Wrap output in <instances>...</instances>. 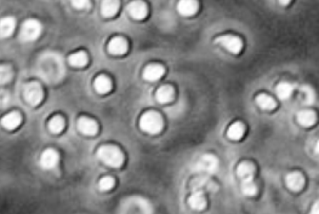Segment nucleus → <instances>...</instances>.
I'll return each instance as SVG.
<instances>
[{
    "instance_id": "1",
    "label": "nucleus",
    "mask_w": 319,
    "mask_h": 214,
    "mask_svg": "<svg viewBox=\"0 0 319 214\" xmlns=\"http://www.w3.org/2000/svg\"><path fill=\"white\" fill-rule=\"evenodd\" d=\"M97 156L102 162L111 166V167H119L124 161L123 153L117 146L113 145L101 146L97 151Z\"/></svg>"
},
{
    "instance_id": "2",
    "label": "nucleus",
    "mask_w": 319,
    "mask_h": 214,
    "mask_svg": "<svg viewBox=\"0 0 319 214\" xmlns=\"http://www.w3.org/2000/svg\"><path fill=\"white\" fill-rule=\"evenodd\" d=\"M140 126L147 133L156 134L163 128V119L156 111H147L140 119Z\"/></svg>"
},
{
    "instance_id": "3",
    "label": "nucleus",
    "mask_w": 319,
    "mask_h": 214,
    "mask_svg": "<svg viewBox=\"0 0 319 214\" xmlns=\"http://www.w3.org/2000/svg\"><path fill=\"white\" fill-rule=\"evenodd\" d=\"M41 33V24L36 19H28L23 23L20 33V39L24 43L34 41Z\"/></svg>"
},
{
    "instance_id": "4",
    "label": "nucleus",
    "mask_w": 319,
    "mask_h": 214,
    "mask_svg": "<svg viewBox=\"0 0 319 214\" xmlns=\"http://www.w3.org/2000/svg\"><path fill=\"white\" fill-rule=\"evenodd\" d=\"M219 167V161L211 154H205L201 158L198 159V161L194 165V170L200 173H214Z\"/></svg>"
},
{
    "instance_id": "5",
    "label": "nucleus",
    "mask_w": 319,
    "mask_h": 214,
    "mask_svg": "<svg viewBox=\"0 0 319 214\" xmlns=\"http://www.w3.org/2000/svg\"><path fill=\"white\" fill-rule=\"evenodd\" d=\"M24 98L32 106H36L43 99V89L38 83H29L24 86Z\"/></svg>"
},
{
    "instance_id": "6",
    "label": "nucleus",
    "mask_w": 319,
    "mask_h": 214,
    "mask_svg": "<svg viewBox=\"0 0 319 214\" xmlns=\"http://www.w3.org/2000/svg\"><path fill=\"white\" fill-rule=\"evenodd\" d=\"M215 43L221 45V46H223L225 49H227L229 52H232V54H238V52L241 50V47H243L241 40L236 36H220V38L216 39Z\"/></svg>"
},
{
    "instance_id": "7",
    "label": "nucleus",
    "mask_w": 319,
    "mask_h": 214,
    "mask_svg": "<svg viewBox=\"0 0 319 214\" xmlns=\"http://www.w3.org/2000/svg\"><path fill=\"white\" fill-rule=\"evenodd\" d=\"M57 162H59V154L54 149H47L41 154L40 166L44 170H52L56 167Z\"/></svg>"
},
{
    "instance_id": "8",
    "label": "nucleus",
    "mask_w": 319,
    "mask_h": 214,
    "mask_svg": "<svg viewBox=\"0 0 319 214\" xmlns=\"http://www.w3.org/2000/svg\"><path fill=\"white\" fill-rule=\"evenodd\" d=\"M164 71H165V69H164V67L161 64L152 63L149 66H147L146 69H144L143 78L148 81H156L164 75Z\"/></svg>"
},
{
    "instance_id": "9",
    "label": "nucleus",
    "mask_w": 319,
    "mask_h": 214,
    "mask_svg": "<svg viewBox=\"0 0 319 214\" xmlns=\"http://www.w3.org/2000/svg\"><path fill=\"white\" fill-rule=\"evenodd\" d=\"M286 185H288L289 189L294 191H298L300 189H302L303 184H305V178H303L302 174L300 172H291L286 176L285 178Z\"/></svg>"
},
{
    "instance_id": "10",
    "label": "nucleus",
    "mask_w": 319,
    "mask_h": 214,
    "mask_svg": "<svg viewBox=\"0 0 319 214\" xmlns=\"http://www.w3.org/2000/svg\"><path fill=\"white\" fill-rule=\"evenodd\" d=\"M129 14L135 19H142L147 15V5L141 0H135L128 6Z\"/></svg>"
},
{
    "instance_id": "11",
    "label": "nucleus",
    "mask_w": 319,
    "mask_h": 214,
    "mask_svg": "<svg viewBox=\"0 0 319 214\" xmlns=\"http://www.w3.org/2000/svg\"><path fill=\"white\" fill-rule=\"evenodd\" d=\"M254 165L250 162H241L240 165L238 166L237 168V174L240 178L241 183L243 181H249V180H254Z\"/></svg>"
},
{
    "instance_id": "12",
    "label": "nucleus",
    "mask_w": 319,
    "mask_h": 214,
    "mask_svg": "<svg viewBox=\"0 0 319 214\" xmlns=\"http://www.w3.org/2000/svg\"><path fill=\"white\" fill-rule=\"evenodd\" d=\"M178 10L183 16H192L198 10L197 0H180L178 4Z\"/></svg>"
},
{
    "instance_id": "13",
    "label": "nucleus",
    "mask_w": 319,
    "mask_h": 214,
    "mask_svg": "<svg viewBox=\"0 0 319 214\" xmlns=\"http://www.w3.org/2000/svg\"><path fill=\"white\" fill-rule=\"evenodd\" d=\"M78 128L81 133L86 136H92L97 132V124L92 119L80 118L78 120Z\"/></svg>"
},
{
    "instance_id": "14",
    "label": "nucleus",
    "mask_w": 319,
    "mask_h": 214,
    "mask_svg": "<svg viewBox=\"0 0 319 214\" xmlns=\"http://www.w3.org/2000/svg\"><path fill=\"white\" fill-rule=\"evenodd\" d=\"M108 50L113 54H123L128 50V43L125 41V39L118 36V38H114L109 41Z\"/></svg>"
},
{
    "instance_id": "15",
    "label": "nucleus",
    "mask_w": 319,
    "mask_h": 214,
    "mask_svg": "<svg viewBox=\"0 0 319 214\" xmlns=\"http://www.w3.org/2000/svg\"><path fill=\"white\" fill-rule=\"evenodd\" d=\"M15 22L14 17H5V18L0 19V38H6V36H11L12 32L15 29Z\"/></svg>"
},
{
    "instance_id": "16",
    "label": "nucleus",
    "mask_w": 319,
    "mask_h": 214,
    "mask_svg": "<svg viewBox=\"0 0 319 214\" xmlns=\"http://www.w3.org/2000/svg\"><path fill=\"white\" fill-rule=\"evenodd\" d=\"M21 115L19 113H16V111H14V113L7 114V115H5L1 119V125L6 129H15L21 124Z\"/></svg>"
},
{
    "instance_id": "17",
    "label": "nucleus",
    "mask_w": 319,
    "mask_h": 214,
    "mask_svg": "<svg viewBox=\"0 0 319 214\" xmlns=\"http://www.w3.org/2000/svg\"><path fill=\"white\" fill-rule=\"evenodd\" d=\"M119 9V1L118 0H103L101 5L102 15L104 17H111L117 14Z\"/></svg>"
},
{
    "instance_id": "18",
    "label": "nucleus",
    "mask_w": 319,
    "mask_h": 214,
    "mask_svg": "<svg viewBox=\"0 0 319 214\" xmlns=\"http://www.w3.org/2000/svg\"><path fill=\"white\" fill-rule=\"evenodd\" d=\"M156 97L157 99H158V102H160V103H168V102H170L174 97L173 87L169 85L160 86L158 89H157Z\"/></svg>"
},
{
    "instance_id": "19",
    "label": "nucleus",
    "mask_w": 319,
    "mask_h": 214,
    "mask_svg": "<svg viewBox=\"0 0 319 214\" xmlns=\"http://www.w3.org/2000/svg\"><path fill=\"white\" fill-rule=\"evenodd\" d=\"M189 206L196 211H201L205 207V198L201 191H193L189 197Z\"/></svg>"
},
{
    "instance_id": "20",
    "label": "nucleus",
    "mask_w": 319,
    "mask_h": 214,
    "mask_svg": "<svg viewBox=\"0 0 319 214\" xmlns=\"http://www.w3.org/2000/svg\"><path fill=\"white\" fill-rule=\"evenodd\" d=\"M293 91L294 85L288 83V81H281L276 87V93L280 99H288L290 97V94L293 93Z\"/></svg>"
},
{
    "instance_id": "21",
    "label": "nucleus",
    "mask_w": 319,
    "mask_h": 214,
    "mask_svg": "<svg viewBox=\"0 0 319 214\" xmlns=\"http://www.w3.org/2000/svg\"><path fill=\"white\" fill-rule=\"evenodd\" d=\"M298 121L305 127L313 125L316 123V114L312 110H301L298 113Z\"/></svg>"
},
{
    "instance_id": "22",
    "label": "nucleus",
    "mask_w": 319,
    "mask_h": 214,
    "mask_svg": "<svg viewBox=\"0 0 319 214\" xmlns=\"http://www.w3.org/2000/svg\"><path fill=\"white\" fill-rule=\"evenodd\" d=\"M244 132H245V127H244V124H241V123H239V121H237V123L232 124L231 127L228 128L227 136L231 139H234V141H238V139H240L241 137H243Z\"/></svg>"
},
{
    "instance_id": "23",
    "label": "nucleus",
    "mask_w": 319,
    "mask_h": 214,
    "mask_svg": "<svg viewBox=\"0 0 319 214\" xmlns=\"http://www.w3.org/2000/svg\"><path fill=\"white\" fill-rule=\"evenodd\" d=\"M211 185H213V183L209 180V178L201 176V177H198V178H196L193 181H192V190L201 191V193H203L204 190H208V189H210Z\"/></svg>"
},
{
    "instance_id": "24",
    "label": "nucleus",
    "mask_w": 319,
    "mask_h": 214,
    "mask_svg": "<svg viewBox=\"0 0 319 214\" xmlns=\"http://www.w3.org/2000/svg\"><path fill=\"white\" fill-rule=\"evenodd\" d=\"M95 89L99 93H107V92L111 91L112 89V83L107 76L101 75L95 80Z\"/></svg>"
},
{
    "instance_id": "25",
    "label": "nucleus",
    "mask_w": 319,
    "mask_h": 214,
    "mask_svg": "<svg viewBox=\"0 0 319 214\" xmlns=\"http://www.w3.org/2000/svg\"><path fill=\"white\" fill-rule=\"evenodd\" d=\"M256 103H258V106L260 108L265 109V110H272V109H274V107H276L274 99L272 97L267 96V94H259L256 97Z\"/></svg>"
},
{
    "instance_id": "26",
    "label": "nucleus",
    "mask_w": 319,
    "mask_h": 214,
    "mask_svg": "<svg viewBox=\"0 0 319 214\" xmlns=\"http://www.w3.org/2000/svg\"><path fill=\"white\" fill-rule=\"evenodd\" d=\"M68 61L72 66L83 67V66H85L86 62H88V56H86L85 52L79 51V52H76V54H72V56L68 58Z\"/></svg>"
},
{
    "instance_id": "27",
    "label": "nucleus",
    "mask_w": 319,
    "mask_h": 214,
    "mask_svg": "<svg viewBox=\"0 0 319 214\" xmlns=\"http://www.w3.org/2000/svg\"><path fill=\"white\" fill-rule=\"evenodd\" d=\"M49 128L50 131L54 132V133H60V132L64 128V120L61 116H55V118H52L51 120H50Z\"/></svg>"
},
{
    "instance_id": "28",
    "label": "nucleus",
    "mask_w": 319,
    "mask_h": 214,
    "mask_svg": "<svg viewBox=\"0 0 319 214\" xmlns=\"http://www.w3.org/2000/svg\"><path fill=\"white\" fill-rule=\"evenodd\" d=\"M12 78L11 68L7 66H0V85L9 83Z\"/></svg>"
},
{
    "instance_id": "29",
    "label": "nucleus",
    "mask_w": 319,
    "mask_h": 214,
    "mask_svg": "<svg viewBox=\"0 0 319 214\" xmlns=\"http://www.w3.org/2000/svg\"><path fill=\"white\" fill-rule=\"evenodd\" d=\"M241 190L246 196H254L258 191V188H256V184L254 183V180H249L241 183Z\"/></svg>"
},
{
    "instance_id": "30",
    "label": "nucleus",
    "mask_w": 319,
    "mask_h": 214,
    "mask_svg": "<svg viewBox=\"0 0 319 214\" xmlns=\"http://www.w3.org/2000/svg\"><path fill=\"white\" fill-rule=\"evenodd\" d=\"M113 186H114V180L113 178H111V177H104V178H102L99 183L100 190H103V191L111 190Z\"/></svg>"
},
{
    "instance_id": "31",
    "label": "nucleus",
    "mask_w": 319,
    "mask_h": 214,
    "mask_svg": "<svg viewBox=\"0 0 319 214\" xmlns=\"http://www.w3.org/2000/svg\"><path fill=\"white\" fill-rule=\"evenodd\" d=\"M300 89H301V92H302L303 99H305L306 103H312L313 99H315V93H313V89L308 86H302Z\"/></svg>"
},
{
    "instance_id": "32",
    "label": "nucleus",
    "mask_w": 319,
    "mask_h": 214,
    "mask_svg": "<svg viewBox=\"0 0 319 214\" xmlns=\"http://www.w3.org/2000/svg\"><path fill=\"white\" fill-rule=\"evenodd\" d=\"M72 5H73L76 9H79V10H84V9H88L89 6H90V2H89V0H71Z\"/></svg>"
},
{
    "instance_id": "33",
    "label": "nucleus",
    "mask_w": 319,
    "mask_h": 214,
    "mask_svg": "<svg viewBox=\"0 0 319 214\" xmlns=\"http://www.w3.org/2000/svg\"><path fill=\"white\" fill-rule=\"evenodd\" d=\"M279 2H280L281 5H286V4H289V2H290V0H279Z\"/></svg>"
},
{
    "instance_id": "34",
    "label": "nucleus",
    "mask_w": 319,
    "mask_h": 214,
    "mask_svg": "<svg viewBox=\"0 0 319 214\" xmlns=\"http://www.w3.org/2000/svg\"><path fill=\"white\" fill-rule=\"evenodd\" d=\"M312 213H315V214L318 213V205H317V203H316V205H315V208H313Z\"/></svg>"
}]
</instances>
